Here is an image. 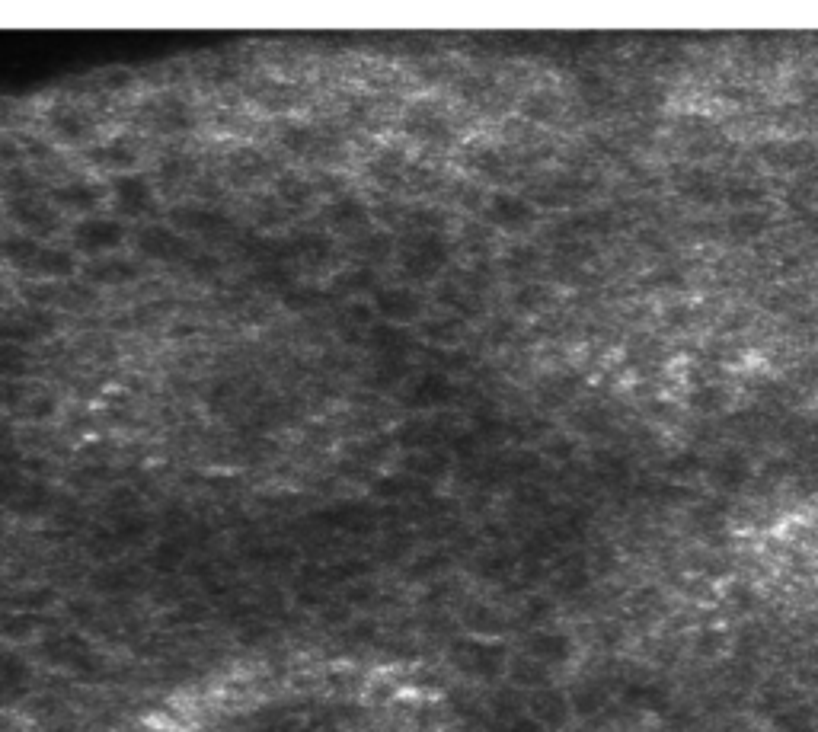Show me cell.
Here are the masks:
<instances>
[{
  "instance_id": "cell-1",
  "label": "cell",
  "mask_w": 818,
  "mask_h": 732,
  "mask_svg": "<svg viewBox=\"0 0 818 732\" xmlns=\"http://www.w3.org/2000/svg\"><path fill=\"white\" fill-rule=\"evenodd\" d=\"M400 266L409 279L429 282L448 266V243L441 234H409L400 250Z\"/></svg>"
},
{
  "instance_id": "cell-7",
  "label": "cell",
  "mask_w": 818,
  "mask_h": 732,
  "mask_svg": "<svg viewBox=\"0 0 818 732\" xmlns=\"http://www.w3.org/2000/svg\"><path fill=\"white\" fill-rule=\"evenodd\" d=\"M32 272L45 275V279H68V275L77 272V259L71 250H61V247H42L36 263H32Z\"/></svg>"
},
{
  "instance_id": "cell-6",
  "label": "cell",
  "mask_w": 818,
  "mask_h": 732,
  "mask_svg": "<svg viewBox=\"0 0 818 732\" xmlns=\"http://www.w3.org/2000/svg\"><path fill=\"white\" fill-rule=\"evenodd\" d=\"M457 394V387L451 384V378H445V374H425V378L413 387V406H422V410H435V406H445L448 400H454Z\"/></svg>"
},
{
  "instance_id": "cell-18",
  "label": "cell",
  "mask_w": 818,
  "mask_h": 732,
  "mask_svg": "<svg viewBox=\"0 0 818 732\" xmlns=\"http://www.w3.org/2000/svg\"><path fill=\"white\" fill-rule=\"evenodd\" d=\"M735 227H742L739 234H745V237H758L764 231V218L755 215V211H745V215L735 218Z\"/></svg>"
},
{
  "instance_id": "cell-9",
  "label": "cell",
  "mask_w": 818,
  "mask_h": 732,
  "mask_svg": "<svg viewBox=\"0 0 818 732\" xmlns=\"http://www.w3.org/2000/svg\"><path fill=\"white\" fill-rule=\"evenodd\" d=\"M39 250H42V243L32 234H13V237H7L4 243H0V253H4L7 263L20 266V269H32Z\"/></svg>"
},
{
  "instance_id": "cell-15",
  "label": "cell",
  "mask_w": 818,
  "mask_h": 732,
  "mask_svg": "<svg viewBox=\"0 0 818 732\" xmlns=\"http://www.w3.org/2000/svg\"><path fill=\"white\" fill-rule=\"evenodd\" d=\"M29 368V352L23 346H10V343H0V378L4 381H13L26 374Z\"/></svg>"
},
{
  "instance_id": "cell-12",
  "label": "cell",
  "mask_w": 818,
  "mask_h": 732,
  "mask_svg": "<svg viewBox=\"0 0 818 732\" xmlns=\"http://www.w3.org/2000/svg\"><path fill=\"white\" fill-rule=\"evenodd\" d=\"M93 160H96V164H103L106 170H128L138 157H135V148H132V144H125V141H109V144H103V148L93 154Z\"/></svg>"
},
{
  "instance_id": "cell-16",
  "label": "cell",
  "mask_w": 818,
  "mask_h": 732,
  "mask_svg": "<svg viewBox=\"0 0 818 732\" xmlns=\"http://www.w3.org/2000/svg\"><path fill=\"white\" fill-rule=\"evenodd\" d=\"M330 215L342 227H355V224H365L368 221V208L358 202V199H352V195H342V199L333 202Z\"/></svg>"
},
{
  "instance_id": "cell-14",
  "label": "cell",
  "mask_w": 818,
  "mask_h": 732,
  "mask_svg": "<svg viewBox=\"0 0 818 732\" xmlns=\"http://www.w3.org/2000/svg\"><path fill=\"white\" fill-rule=\"evenodd\" d=\"M52 125H55V132H58L64 141H80V138H87V135H90V122H87L84 112H77V109H61V112H55Z\"/></svg>"
},
{
  "instance_id": "cell-8",
  "label": "cell",
  "mask_w": 818,
  "mask_h": 732,
  "mask_svg": "<svg viewBox=\"0 0 818 732\" xmlns=\"http://www.w3.org/2000/svg\"><path fill=\"white\" fill-rule=\"evenodd\" d=\"M406 128H409V135H416L422 141H448L451 138L448 122L432 109H413L406 119Z\"/></svg>"
},
{
  "instance_id": "cell-5",
  "label": "cell",
  "mask_w": 818,
  "mask_h": 732,
  "mask_svg": "<svg viewBox=\"0 0 818 732\" xmlns=\"http://www.w3.org/2000/svg\"><path fill=\"white\" fill-rule=\"evenodd\" d=\"M112 199H116V205L122 211H128V215L135 218V215H144V211L154 205V189L144 176L125 173L116 180V186H112Z\"/></svg>"
},
{
  "instance_id": "cell-3",
  "label": "cell",
  "mask_w": 818,
  "mask_h": 732,
  "mask_svg": "<svg viewBox=\"0 0 818 732\" xmlns=\"http://www.w3.org/2000/svg\"><path fill=\"white\" fill-rule=\"evenodd\" d=\"M534 215H537L534 205L515 192H496L493 199L486 202V218L496 227H502V231H521V227L534 224Z\"/></svg>"
},
{
  "instance_id": "cell-10",
  "label": "cell",
  "mask_w": 818,
  "mask_h": 732,
  "mask_svg": "<svg viewBox=\"0 0 818 732\" xmlns=\"http://www.w3.org/2000/svg\"><path fill=\"white\" fill-rule=\"evenodd\" d=\"M13 218L20 221L23 227V234L29 231H45V227H52L55 224V211L42 205V202H32V199H20L13 205Z\"/></svg>"
},
{
  "instance_id": "cell-11",
  "label": "cell",
  "mask_w": 818,
  "mask_h": 732,
  "mask_svg": "<svg viewBox=\"0 0 818 732\" xmlns=\"http://www.w3.org/2000/svg\"><path fill=\"white\" fill-rule=\"evenodd\" d=\"M39 333H42L39 323L32 317H4L0 320V343L23 346V343H32Z\"/></svg>"
},
{
  "instance_id": "cell-17",
  "label": "cell",
  "mask_w": 818,
  "mask_h": 732,
  "mask_svg": "<svg viewBox=\"0 0 818 732\" xmlns=\"http://www.w3.org/2000/svg\"><path fill=\"white\" fill-rule=\"evenodd\" d=\"M58 202L68 205V208L90 211V208H96V202H100V192H96L93 186H87V183H71V186H64L58 192Z\"/></svg>"
},
{
  "instance_id": "cell-2",
  "label": "cell",
  "mask_w": 818,
  "mask_h": 732,
  "mask_svg": "<svg viewBox=\"0 0 818 732\" xmlns=\"http://www.w3.org/2000/svg\"><path fill=\"white\" fill-rule=\"evenodd\" d=\"M74 240H77V247L87 250V253H109L125 240V231H122V224L116 218L93 215V218H84L77 224Z\"/></svg>"
},
{
  "instance_id": "cell-13",
  "label": "cell",
  "mask_w": 818,
  "mask_h": 732,
  "mask_svg": "<svg viewBox=\"0 0 818 732\" xmlns=\"http://www.w3.org/2000/svg\"><path fill=\"white\" fill-rule=\"evenodd\" d=\"M422 336L432 339L435 346L448 349V346L457 343V339H461V323H457L454 317L451 320L448 317H432V320L422 323Z\"/></svg>"
},
{
  "instance_id": "cell-4",
  "label": "cell",
  "mask_w": 818,
  "mask_h": 732,
  "mask_svg": "<svg viewBox=\"0 0 818 732\" xmlns=\"http://www.w3.org/2000/svg\"><path fill=\"white\" fill-rule=\"evenodd\" d=\"M374 311H378L384 320L403 327V323H413L422 317V298L413 288H403V285L384 288V291H378V298H374Z\"/></svg>"
}]
</instances>
